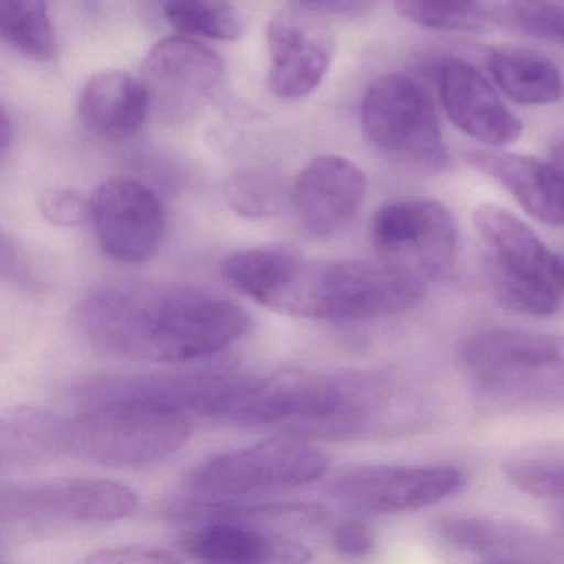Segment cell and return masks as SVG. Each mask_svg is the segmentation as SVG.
I'll use <instances>...</instances> for the list:
<instances>
[{"mask_svg":"<svg viewBox=\"0 0 564 564\" xmlns=\"http://www.w3.org/2000/svg\"><path fill=\"white\" fill-rule=\"evenodd\" d=\"M561 256H563V270H564V253H561Z\"/></svg>","mask_w":564,"mask_h":564,"instance_id":"obj_38","label":"cell"},{"mask_svg":"<svg viewBox=\"0 0 564 564\" xmlns=\"http://www.w3.org/2000/svg\"><path fill=\"white\" fill-rule=\"evenodd\" d=\"M372 246L389 262L422 279L444 280L457 263L458 229L451 210L434 199L384 204L372 217Z\"/></svg>","mask_w":564,"mask_h":564,"instance_id":"obj_11","label":"cell"},{"mask_svg":"<svg viewBox=\"0 0 564 564\" xmlns=\"http://www.w3.org/2000/svg\"><path fill=\"white\" fill-rule=\"evenodd\" d=\"M438 95L452 123L485 147H510L523 134V124L508 110L487 78L462 58L442 61Z\"/></svg>","mask_w":564,"mask_h":564,"instance_id":"obj_17","label":"cell"},{"mask_svg":"<svg viewBox=\"0 0 564 564\" xmlns=\"http://www.w3.org/2000/svg\"><path fill=\"white\" fill-rule=\"evenodd\" d=\"M224 280L263 308L299 318L369 322L411 312L425 280L394 262L313 260L282 246L237 250Z\"/></svg>","mask_w":564,"mask_h":564,"instance_id":"obj_3","label":"cell"},{"mask_svg":"<svg viewBox=\"0 0 564 564\" xmlns=\"http://www.w3.org/2000/svg\"><path fill=\"white\" fill-rule=\"evenodd\" d=\"M184 557L177 554V551L166 550V547L150 546V544H118V546H108L104 550H97L95 553L85 557L87 563H140V564H161V563H181Z\"/></svg>","mask_w":564,"mask_h":564,"instance_id":"obj_32","label":"cell"},{"mask_svg":"<svg viewBox=\"0 0 564 564\" xmlns=\"http://www.w3.org/2000/svg\"><path fill=\"white\" fill-rule=\"evenodd\" d=\"M42 217L55 227L84 226L91 217V197L68 187L45 191L39 199Z\"/></svg>","mask_w":564,"mask_h":564,"instance_id":"obj_30","label":"cell"},{"mask_svg":"<svg viewBox=\"0 0 564 564\" xmlns=\"http://www.w3.org/2000/svg\"><path fill=\"white\" fill-rule=\"evenodd\" d=\"M395 11L419 28L442 32H487L498 18L481 0H394Z\"/></svg>","mask_w":564,"mask_h":564,"instance_id":"obj_26","label":"cell"},{"mask_svg":"<svg viewBox=\"0 0 564 564\" xmlns=\"http://www.w3.org/2000/svg\"><path fill=\"white\" fill-rule=\"evenodd\" d=\"M0 32L14 51L31 61L55 57L57 42L45 0H0Z\"/></svg>","mask_w":564,"mask_h":564,"instance_id":"obj_25","label":"cell"},{"mask_svg":"<svg viewBox=\"0 0 564 564\" xmlns=\"http://www.w3.org/2000/svg\"><path fill=\"white\" fill-rule=\"evenodd\" d=\"M140 497L110 478L77 477L4 485L0 491L2 536L41 534L68 524H107L131 517Z\"/></svg>","mask_w":564,"mask_h":564,"instance_id":"obj_8","label":"cell"},{"mask_svg":"<svg viewBox=\"0 0 564 564\" xmlns=\"http://www.w3.org/2000/svg\"><path fill=\"white\" fill-rule=\"evenodd\" d=\"M310 12L339 15V18H361L375 11L379 0H296Z\"/></svg>","mask_w":564,"mask_h":564,"instance_id":"obj_34","label":"cell"},{"mask_svg":"<svg viewBox=\"0 0 564 564\" xmlns=\"http://www.w3.org/2000/svg\"><path fill=\"white\" fill-rule=\"evenodd\" d=\"M78 325L97 348L154 365L203 361L249 333L247 310L210 290L166 280L110 283L78 306Z\"/></svg>","mask_w":564,"mask_h":564,"instance_id":"obj_2","label":"cell"},{"mask_svg":"<svg viewBox=\"0 0 564 564\" xmlns=\"http://www.w3.org/2000/svg\"><path fill=\"white\" fill-rule=\"evenodd\" d=\"M11 123H9L8 113H4V118H2V153H8L9 144H11Z\"/></svg>","mask_w":564,"mask_h":564,"instance_id":"obj_35","label":"cell"},{"mask_svg":"<svg viewBox=\"0 0 564 564\" xmlns=\"http://www.w3.org/2000/svg\"><path fill=\"white\" fill-rule=\"evenodd\" d=\"M458 365L491 401L564 411V335L494 328L462 339Z\"/></svg>","mask_w":564,"mask_h":564,"instance_id":"obj_4","label":"cell"},{"mask_svg":"<svg viewBox=\"0 0 564 564\" xmlns=\"http://www.w3.org/2000/svg\"><path fill=\"white\" fill-rule=\"evenodd\" d=\"M164 18L187 37L237 41L243 22L226 0H164Z\"/></svg>","mask_w":564,"mask_h":564,"instance_id":"obj_28","label":"cell"},{"mask_svg":"<svg viewBox=\"0 0 564 564\" xmlns=\"http://www.w3.org/2000/svg\"><path fill=\"white\" fill-rule=\"evenodd\" d=\"M189 415L134 401L88 404L68 419L65 455L104 467H143L184 447Z\"/></svg>","mask_w":564,"mask_h":564,"instance_id":"obj_6","label":"cell"},{"mask_svg":"<svg viewBox=\"0 0 564 564\" xmlns=\"http://www.w3.org/2000/svg\"><path fill=\"white\" fill-rule=\"evenodd\" d=\"M437 405L401 369L257 376L226 422L299 437L372 438L429 427Z\"/></svg>","mask_w":564,"mask_h":564,"instance_id":"obj_1","label":"cell"},{"mask_svg":"<svg viewBox=\"0 0 564 564\" xmlns=\"http://www.w3.org/2000/svg\"><path fill=\"white\" fill-rule=\"evenodd\" d=\"M507 15L527 34L564 44V0H508Z\"/></svg>","mask_w":564,"mask_h":564,"instance_id":"obj_29","label":"cell"},{"mask_svg":"<svg viewBox=\"0 0 564 564\" xmlns=\"http://www.w3.org/2000/svg\"><path fill=\"white\" fill-rule=\"evenodd\" d=\"M557 514H560V523L564 530V500H561L560 508H557Z\"/></svg>","mask_w":564,"mask_h":564,"instance_id":"obj_37","label":"cell"},{"mask_svg":"<svg viewBox=\"0 0 564 564\" xmlns=\"http://www.w3.org/2000/svg\"><path fill=\"white\" fill-rule=\"evenodd\" d=\"M487 68L498 88L514 104L544 107L564 98L560 68L530 48H495L488 54Z\"/></svg>","mask_w":564,"mask_h":564,"instance_id":"obj_23","label":"cell"},{"mask_svg":"<svg viewBox=\"0 0 564 564\" xmlns=\"http://www.w3.org/2000/svg\"><path fill=\"white\" fill-rule=\"evenodd\" d=\"M328 455L299 435L280 434L260 444L216 455L197 465L191 487L209 497L280 494L319 480Z\"/></svg>","mask_w":564,"mask_h":564,"instance_id":"obj_9","label":"cell"},{"mask_svg":"<svg viewBox=\"0 0 564 564\" xmlns=\"http://www.w3.org/2000/svg\"><path fill=\"white\" fill-rule=\"evenodd\" d=\"M224 197L234 213L246 219L262 220L276 216L290 200L285 180L270 167H243L227 177Z\"/></svg>","mask_w":564,"mask_h":564,"instance_id":"obj_27","label":"cell"},{"mask_svg":"<svg viewBox=\"0 0 564 564\" xmlns=\"http://www.w3.org/2000/svg\"><path fill=\"white\" fill-rule=\"evenodd\" d=\"M180 553L207 563H285L312 560V551L285 534L240 521L196 524L177 541Z\"/></svg>","mask_w":564,"mask_h":564,"instance_id":"obj_19","label":"cell"},{"mask_svg":"<svg viewBox=\"0 0 564 564\" xmlns=\"http://www.w3.org/2000/svg\"><path fill=\"white\" fill-rule=\"evenodd\" d=\"M67 421L35 405L6 411L0 419L2 470H22L65 455Z\"/></svg>","mask_w":564,"mask_h":564,"instance_id":"obj_22","label":"cell"},{"mask_svg":"<svg viewBox=\"0 0 564 564\" xmlns=\"http://www.w3.org/2000/svg\"><path fill=\"white\" fill-rule=\"evenodd\" d=\"M474 226L487 247L485 267L498 302L533 318L553 315L564 293L563 256L495 204L474 210Z\"/></svg>","mask_w":564,"mask_h":564,"instance_id":"obj_5","label":"cell"},{"mask_svg":"<svg viewBox=\"0 0 564 564\" xmlns=\"http://www.w3.org/2000/svg\"><path fill=\"white\" fill-rule=\"evenodd\" d=\"M361 127L379 153L408 170L437 174L451 163L431 97L409 75L386 74L369 85Z\"/></svg>","mask_w":564,"mask_h":564,"instance_id":"obj_7","label":"cell"},{"mask_svg":"<svg viewBox=\"0 0 564 564\" xmlns=\"http://www.w3.org/2000/svg\"><path fill=\"white\" fill-rule=\"evenodd\" d=\"M438 538L462 553L490 563H560L564 546L544 531L488 517H448L437 523Z\"/></svg>","mask_w":564,"mask_h":564,"instance_id":"obj_18","label":"cell"},{"mask_svg":"<svg viewBox=\"0 0 564 564\" xmlns=\"http://www.w3.org/2000/svg\"><path fill=\"white\" fill-rule=\"evenodd\" d=\"M0 272L6 282L19 286V289L39 290L42 285L37 265L31 253L24 249L21 242L8 234L2 236V252H0Z\"/></svg>","mask_w":564,"mask_h":564,"instance_id":"obj_31","label":"cell"},{"mask_svg":"<svg viewBox=\"0 0 564 564\" xmlns=\"http://www.w3.org/2000/svg\"><path fill=\"white\" fill-rule=\"evenodd\" d=\"M105 256L138 265L156 256L166 232V213L154 191L130 177L105 181L91 196V217Z\"/></svg>","mask_w":564,"mask_h":564,"instance_id":"obj_13","label":"cell"},{"mask_svg":"<svg viewBox=\"0 0 564 564\" xmlns=\"http://www.w3.org/2000/svg\"><path fill=\"white\" fill-rule=\"evenodd\" d=\"M269 88L280 100L308 97L332 64V39L322 22L299 9H285L267 28Z\"/></svg>","mask_w":564,"mask_h":564,"instance_id":"obj_15","label":"cell"},{"mask_svg":"<svg viewBox=\"0 0 564 564\" xmlns=\"http://www.w3.org/2000/svg\"><path fill=\"white\" fill-rule=\"evenodd\" d=\"M365 171L348 158L323 154L310 161L290 186V204L303 229L329 237L351 223L365 203Z\"/></svg>","mask_w":564,"mask_h":564,"instance_id":"obj_16","label":"cell"},{"mask_svg":"<svg viewBox=\"0 0 564 564\" xmlns=\"http://www.w3.org/2000/svg\"><path fill=\"white\" fill-rule=\"evenodd\" d=\"M465 161L497 181L534 219L564 227V171L553 163L491 148L465 153Z\"/></svg>","mask_w":564,"mask_h":564,"instance_id":"obj_20","label":"cell"},{"mask_svg":"<svg viewBox=\"0 0 564 564\" xmlns=\"http://www.w3.org/2000/svg\"><path fill=\"white\" fill-rule=\"evenodd\" d=\"M333 546L343 556L365 557L376 547L375 531L361 521H345L333 530Z\"/></svg>","mask_w":564,"mask_h":564,"instance_id":"obj_33","label":"cell"},{"mask_svg":"<svg viewBox=\"0 0 564 564\" xmlns=\"http://www.w3.org/2000/svg\"><path fill=\"white\" fill-rule=\"evenodd\" d=\"M464 481V474L447 465H365L336 475L326 494L356 513L395 514L438 503Z\"/></svg>","mask_w":564,"mask_h":564,"instance_id":"obj_12","label":"cell"},{"mask_svg":"<svg viewBox=\"0 0 564 564\" xmlns=\"http://www.w3.org/2000/svg\"><path fill=\"white\" fill-rule=\"evenodd\" d=\"M551 163L564 171V141H561L551 150Z\"/></svg>","mask_w":564,"mask_h":564,"instance_id":"obj_36","label":"cell"},{"mask_svg":"<svg viewBox=\"0 0 564 564\" xmlns=\"http://www.w3.org/2000/svg\"><path fill=\"white\" fill-rule=\"evenodd\" d=\"M503 474L523 494L564 500V441L538 442L511 452Z\"/></svg>","mask_w":564,"mask_h":564,"instance_id":"obj_24","label":"cell"},{"mask_svg":"<svg viewBox=\"0 0 564 564\" xmlns=\"http://www.w3.org/2000/svg\"><path fill=\"white\" fill-rule=\"evenodd\" d=\"M77 110L82 124L91 134L121 141L141 130L153 108L141 78L111 70L95 75L84 85Z\"/></svg>","mask_w":564,"mask_h":564,"instance_id":"obj_21","label":"cell"},{"mask_svg":"<svg viewBox=\"0 0 564 564\" xmlns=\"http://www.w3.org/2000/svg\"><path fill=\"white\" fill-rule=\"evenodd\" d=\"M224 74L220 55L187 35L158 42L141 65L140 78L151 108L166 121L193 117L219 85Z\"/></svg>","mask_w":564,"mask_h":564,"instance_id":"obj_14","label":"cell"},{"mask_svg":"<svg viewBox=\"0 0 564 564\" xmlns=\"http://www.w3.org/2000/svg\"><path fill=\"white\" fill-rule=\"evenodd\" d=\"M252 375L232 371H174L108 376L78 389L88 404L134 401L181 414L224 421L252 384Z\"/></svg>","mask_w":564,"mask_h":564,"instance_id":"obj_10","label":"cell"}]
</instances>
